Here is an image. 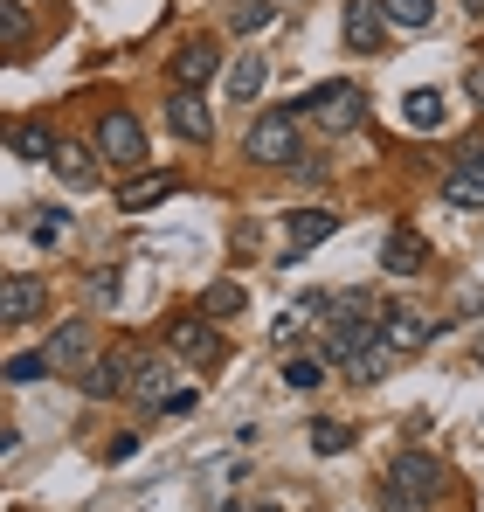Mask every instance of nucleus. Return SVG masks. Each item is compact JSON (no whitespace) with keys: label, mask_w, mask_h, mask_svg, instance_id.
<instances>
[{"label":"nucleus","mask_w":484,"mask_h":512,"mask_svg":"<svg viewBox=\"0 0 484 512\" xmlns=\"http://www.w3.org/2000/svg\"><path fill=\"white\" fill-rule=\"evenodd\" d=\"M166 388H173V360H166V353H139L125 395H139V402H166Z\"/></svg>","instance_id":"16"},{"label":"nucleus","mask_w":484,"mask_h":512,"mask_svg":"<svg viewBox=\"0 0 484 512\" xmlns=\"http://www.w3.org/2000/svg\"><path fill=\"white\" fill-rule=\"evenodd\" d=\"M325 312H332V319H360V326H374L381 298H374V291H339V298H325Z\"/></svg>","instance_id":"22"},{"label":"nucleus","mask_w":484,"mask_h":512,"mask_svg":"<svg viewBox=\"0 0 484 512\" xmlns=\"http://www.w3.org/2000/svg\"><path fill=\"white\" fill-rule=\"evenodd\" d=\"M436 492H443V464L429 450H402L388 464V478H381V506L388 512H422Z\"/></svg>","instance_id":"1"},{"label":"nucleus","mask_w":484,"mask_h":512,"mask_svg":"<svg viewBox=\"0 0 484 512\" xmlns=\"http://www.w3.org/2000/svg\"><path fill=\"white\" fill-rule=\"evenodd\" d=\"M56 173H63V187H90L97 180V167H90V146H70V139H56Z\"/></svg>","instance_id":"20"},{"label":"nucleus","mask_w":484,"mask_h":512,"mask_svg":"<svg viewBox=\"0 0 484 512\" xmlns=\"http://www.w3.org/2000/svg\"><path fill=\"white\" fill-rule=\"evenodd\" d=\"M374 333L395 346V353H415V346H429V340H436V333H429V319H422V312H415L408 298H388V305L374 312Z\"/></svg>","instance_id":"7"},{"label":"nucleus","mask_w":484,"mask_h":512,"mask_svg":"<svg viewBox=\"0 0 484 512\" xmlns=\"http://www.w3.org/2000/svg\"><path fill=\"white\" fill-rule=\"evenodd\" d=\"M160 409H166V416H187V409H194V388H173Z\"/></svg>","instance_id":"33"},{"label":"nucleus","mask_w":484,"mask_h":512,"mask_svg":"<svg viewBox=\"0 0 484 512\" xmlns=\"http://www.w3.org/2000/svg\"><path fill=\"white\" fill-rule=\"evenodd\" d=\"M388 35V14L381 0H346V49L353 56H374V42Z\"/></svg>","instance_id":"11"},{"label":"nucleus","mask_w":484,"mask_h":512,"mask_svg":"<svg viewBox=\"0 0 484 512\" xmlns=\"http://www.w3.org/2000/svg\"><path fill=\"white\" fill-rule=\"evenodd\" d=\"M97 153L111 167H146V125H139V111H104L97 118Z\"/></svg>","instance_id":"4"},{"label":"nucleus","mask_w":484,"mask_h":512,"mask_svg":"<svg viewBox=\"0 0 484 512\" xmlns=\"http://www.w3.org/2000/svg\"><path fill=\"white\" fill-rule=\"evenodd\" d=\"M284 381L312 395V388H325V360H319V353H298V360H284Z\"/></svg>","instance_id":"26"},{"label":"nucleus","mask_w":484,"mask_h":512,"mask_svg":"<svg viewBox=\"0 0 484 512\" xmlns=\"http://www.w3.org/2000/svg\"><path fill=\"white\" fill-rule=\"evenodd\" d=\"M215 70H222V49H215L208 35H194V42H180V49L166 56L173 90H208V84H215Z\"/></svg>","instance_id":"6"},{"label":"nucleus","mask_w":484,"mask_h":512,"mask_svg":"<svg viewBox=\"0 0 484 512\" xmlns=\"http://www.w3.org/2000/svg\"><path fill=\"white\" fill-rule=\"evenodd\" d=\"M166 353L187 360V367H215V360H222L215 319H201V312H194V319H173V326H166Z\"/></svg>","instance_id":"5"},{"label":"nucleus","mask_w":484,"mask_h":512,"mask_svg":"<svg viewBox=\"0 0 484 512\" xmlns=\"http://www.w3.org/2000/svg\"><path fill=\"white\" fill-rule=\"evenodd\" d=\"M166 194H173V180H166V173H153V180H125V187H118V208H125V215H139V208H160Z\"/></svg>","instance_id":"18"},{"label":"nucleus","mask_w":484,"mask_h":512,"mask_svg":"<svg viewBox=\"0 0 484 512\" xmlns=\"http://www.w3.org/2000/svg\"><path fill=\"white\" fill-rule=\"evenodd\" d=\"M21 42H28V7L0 0V49H21Z\"/></svg>","instance_id":"27"},{"label":"nucleus","mask_w":484,"mask_h":512,"mask_svg":"<svg viewBox=\"0 0 484 512\" xmlns=\"http://www.w3.org/2000/svg\"><path fill=\"white\" fill-rule=\"evenodd\" d=\"M381 14H388L395 28H429V21H436V0H381Z\"/></svg>","instance_id":"25"},{"label":"nucleus","mask_w":484,"mask_h":512,"mask_svg":"<svg viewBox=\"0 0 484 512\" xmlns=\"http://www.w3.org/2000/svg\"><path fill=\"white\" fill-rule=\"evenodd\" d=\"M381 270H388V277H422V270H429V243H422L415 229H395V236L381 243Z\"/></svg>","instance_id":"13"},{"label":"nucleus","mask_w":484,"mask_h":512,"mask_svg":"<svg viewBox=\"0 0 484 512\" xmlns=\"http://www.w3.org/2000/svg\"><path fill=\"white\" fill-rule=\"evenodd\" d=\"M291 111H312V125H325V132H353L360 111H367V90L346 84V77H332V84H319L312 97H298Z\"/></svg>","instance_id":"3"},{"label":"nucleus","mask_w":484,"mask_h":512,"mask_svg":"<svg viewBox=\"0 0 484 512\" xmlns=\"http://www.w3.org/2000/svg\"><path fill=\"white\" fill-rule=\"evenodd\" d=\"M402 125L408 132H436V125H443V97H436V90H408L402 97Z\"/></svg>","instance_id":"17"},{"label":"nucleus","mask_w":484,"mask_h":512,"mask_svg":"<svg viewBox=\"0 0 484 512\" xmlns=\"http://www.w3.org/2000/svg\"><path fill=\"white\" fill-rule=\"evenodd\" d=\"M464 14H471V21H478V14H484V0H464Z\"/></svg>","instance_id":"34"},{"label":"nucleus","mask_w":484,"mask_h":512,"mask_svg":"<svg viewBox=\"0 0 484 512\" xmlns=\"http://www.w3.org/2000/svg\"><path fill=\"white\" fill-rule=\"evenodd\" d=\"M90 346H97L90 319H63V326L49 333V346H42V360H49V374H83V367H90Z\"/></svg>","instance_id":"8"},{"label":"nucleus","mask_w":484,"mask_h":512,"mask_svg":"<svg viewBox=\"0 0 484 512\" xmlns=\"http://www.w3.org/2000/svg\"><path fill=\"white\" fill-rule=\"evenodd\" d=\"M478 360H484V340H478Z\"/></svg>","instance_id":"35"},{"label":"nucleus","mask_w":484,"mask_h":512,"mask_svg":"<svg viewBox=\"0 0 484 512\" xmlns=\"http://www.w3.org/2000/svg\"><path fill=\"white\" fill-rule=\"evenodd\" d=\"M332 229H339V215H332V208H298V215H284V236H291L284 263H298V256L312 250V243H325Z\"/></svg>","instance_id":"12"},{"label":"nucleus","mask_w":484,"mask_h":512,"mask_svg":"<svg viewBox=\"0 0 484 512\" xmlns=\"http://www.w3.org/2000/svg\"><path fill=\"white\" fill-rule=\"evenodd\" d=\"M42 374H49L42 353H14V360H7V381H42Z\"/></svg>","instance_id":"30"},{"label":"nucleus","mask_w":484,"mask_h":512,"mask_svg":"<svg viewBox=\"0 0 484 512\" xmlns=\"http://www.w3.org/2000/svg\"><path fill=\"white\" fill-rule=\"evenodd\" d=\"M270 21H277V0H236V7H229V28H236V35H256V28H270Z\"/></svg>","instance_id":"24"},{"label":"nucleus","mask_w":484,"mask_h":512,"mask_svg":"<svg viewBox=\"0 0 484 512\" xmlns=\"http://www.w3.org/2000/svg\"><path fill=\"white\" fill-rule=\"evenodd\" d=\"M7 146H14L21 160H49V153H56V132H49V125H14Z\"/></svg>","instance_id":"21"},{"label":"nucleus","mask_w":484,"mask_h":512,"mask_svg":"<svg viewBox=\"0 0 484 512\" xmlns=\"http://www.w3.org/2000/svg\"><path fill=\"white\" fill-rule=\"evenodd\" d=\"M263 84H270L263 56H236V63H229V90H236V104H256V97H263Z\"/></svg>","instance_id":"19"},{"label":"nucleus","mask_w":484,"mask_h":512,"mask_svg":"<svg viewBox=\"0 0 484 512\" xmlns=\"http://www.w3.org/2000/svg\"><path fill=\"white\" fill-rule=\"evenodd\" d=\"M42 312V284L35 277H0V333L7 326H28Z\"/></svg>","instance_id":"15"},{"label":"nucleus","mask_w":484,"mask_h":512,"mask_svg":"<svg viewBox=\"0 0 484 512\" xmlns=\"http://www.w3.org/2000/svg\"><path fill=\"white\" fill-rule=\"evenodd\" d=\"M166 125H173V139H187V146H208V139H215V118H208L201 90H173V97H166Z\"/></svg>","instance_id":"10"},{"label":"nucleus","mask_w":484,"mask_h":512,"mask_svg":"<svg viewBox=\"0 0 484 512\" xmlns=\"http://www.w3.org/2000/svg\"><path fill=\"white\" fill-rule=\"evenodd\" d=\"M56 229H63V208H35V243H56Z\"/></svg>","instance_id":"31"},{"label":"nucleus","mask_w":484,"mask_h":512,"mask_svg":"<svg viewBox=\"0 0 484 512\" xmlns=\"http://www.w3.org/2000/svg\"><path fill=\"white\" fill-rule=\"evenodd\" d=\"M312 450H319V457H339V450H353V429H346V423H312Z\"/></svg>","instance_id":"28"},{"label":"nucleus","mask_w":484,"mask_h":512,"mask_svg":"<svg viewBox=\"0 0 484 512\" xmlns=\"http://www.w3.org/2000/svg\"><path fill=\"white\" fill-rule=\"evenodd\" d=\"M132 360H139V346H118V353H90V367H83V395L90 402H111V395H125V381H132Z\"/></svg>","instance_id":"9"},{"label":"nucleus","mask_w":484,"mask_h":512,"mask_svg":"<svg viewBox=\"0 0 484 512\" xmlns=\"http://www.w3.org/2000/svg\"><path fill=\"white\" fill-rule=\"evenodd\" d=\"M443 194H450L457 208H484V146H471L457 167L443 173Z\"/></svg>","instance_id":"14"},{"label":"nucleus","mask_w":484,"mask_h":512,"mask_svg":"<svg viewBox=\"0 0 484 512\" xmlns=\"http://www.w3.org/2000/svg\"><path fill=\"white\" fill-rule=\"evenodd\" d=\"M464 97H471V104H478V111H484V56H478V63H471V70H464Z\"/></svg>","instance_id":"32"},{"label":"nucleus","mask_w":484,"mask_h":512,"mask_svg":"<svg viewBox=\"0 0 484 512\" xmlns=\"http://www.w3.org/2000/svg\"><path fill=\"white\" fill-rule=\"evenodd\" d=\"M236 312H242V284L222 277V284H208V291H201V319H236Z\"/></svg>","instance_id":"23"},{"label":"nucleus","mask_w":484,"mask_h":512,"mask_svg":"<svg viewBox=\"0 0 484 512\" xmlns=\"http://www.w3.org/2000/svg\"><path fill=\"white\" fill-rule=\"evenodd\" d=\"M83 291H90L97 305H118V270H90V277H83Z\"/></svg>","instance_id":"29"},{"label":"nucleus","mask_w":484,"mask_h":512,"mask_svg":"<svg viewBox=\"0 0 484 512\" xmlns=\"http://www.w3.org/2000/svg\"><path fill=\"white\" fill-rule=\"evenodd\" d=\"M242 153L256 160V167H298L305 160V146H298V111H263L256 125H249V139H242Z\"/></svg>","instance_id":"2"}]
</instances>
